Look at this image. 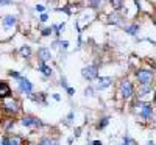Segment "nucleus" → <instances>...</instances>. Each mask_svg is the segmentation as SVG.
<instances>
[{
    "label": "nucleus",
    "mask_w": 156,
    "mask_h": 145,
    "mask_svg": "<svg viewBox=\"0 0 156 145\" xmlns=\"http://www.w3.org/2000/svg\"><path fill=\"white\" fill-rule=\"evenodd\" d=\"M117 98H120L123 101H129L136 98V87L131 80H128V78L120 80L119 86H117Z\"/></svg>",
    "instance_id": "nucleus-1"
},
{
    "label": "nucleus",
    "mask_w": 156,
    "mask_h": 145,
    "mask_svg": "<svg viewBox=\"0 0 156 145\" xmlns=\"http://www.w3.org/2000/svg\"><path fill=\"white\" fill-rule=\"evenodd\" d=\"M137 86H151L156 80V72L151 67H140L134 72Z\"/></svg>",
    "instance_id": "nucleus-2"
},
{
    "label": "nucleus",
    "mask_w": 156,
    "mask_h": 145,
    "mask_svg": "<svg viewBox=\"0 0 156 145\" xmlns=\"http://www.w3.org/2000/svg\"><path fill=\"white\" fill-rule=\"evenodd\" d=\"M0 106H2L3 112H6L9 117H14V115H17V114L22 111V103H20V100H19L17 97H14V95L2 100V101H0Z\"/></svg>",
    "instance_id": "nucleus-3"
},
{
    "label": "nucleus",
    "mask_w": 156,
    "mask_h": 145,
    "mask_svg": "<svg viewBox=\"0 0 156 145\" xmlns=\"http://www.w3.org/2000/svg\"><path fill=\"white\" fill-rule=\"evenodd\" d=\"M154 84L151 86H137L136 89V98L142 100V101H150V97L153 98V94H154Z\"/></svg>",
    "instance_id": "nucleus-4"
},
{
    "label": "nucleus",
    "mask_w": 156,
    "mask_h": 145,
    "mask_svg": "<svg viewBox=\"0 0 156 145\" xmlns=\"http://www.w3.org/2000/svg\"><path fill=\"white\" fill-rule=\"evenodd\" d=\"M33 83L28 80L27 76H20L19 80H17V90L20 92V94H23V95H31L33 94Z\"/></svg>",
    "instance_id": "nucleus-5"
},
{
    "label": "nucleus",
    "mask_w": 156,
    "mask_h": 145,
    "mask_svg": "<svg viewBox=\"0 0 156 145\" xmlns=\"http://www.w3.org/2000/svg\"><path fill=\"white\" fill-rule=\"evenodd\" d=\"M20 125L25 128H41L44 126V122L36 115H23L20 118Z\"/></svg>",
    "instance_id": "nucleus-6"
},
{
    "label": "nucleus",
    "mask_w": 156,
    "mask_h": 145,
    "mask_svg": "<svg viewBox=\"0 0 156 145\" xmlns=\"http://www.w3.org/2000/svg\"><path fill=\"white\" fill-rule=\"evenodd\" d=\"M81 76L87 81H94L98 78V65L90 64V65H84L81 69Z\"/></svg>",
    "instance_id": "nucleus-7"
},
{
    "label": "nucleus",
    "mask_w": 156,
    "mask_h": 145,
    "mask_svg": "<svg viewBox=\"0 0 156 145\" xmlns=\"http://www.w3.org/2000/svg\"><path fill=\"white\" fill-rule=\"evenodd\" d=\"M112 86V78L111 76H98L95 83V90H105Z\"/></svg>",
    "instance_id": "nucleus-8"
},
{
    "label": "nucleus",
    "mask_w": 156,
    "mask_h": 145,
    "mask_svg": "<svg viewBox=\"0 0 156 145\" xmlns=\"http://www.w3.org/2000/svg\"><path fill=\"white\" fill-rule=\"evenodd\" d=\"M37 59L42 62H48L51 59V51L48 47H39L37 48Z\"/></svg>",
    "instance_id": "nucleus-9"
},
{
    "label": "nucleus",
    "mask_w": 156,
    "mask_h": 145,
    "mask_svg": "<svg viewBox=\"0 0 156 145\" xmlns=\"http://www.w3.org/2000/svg\"><path fill=\"white\" fill-rule=\"evenodd\" d=\"M8 97H12V90H11V86L6 83V81H0V101L8 98Z\"/></svg>",
    "instance_id": "nucleus-10"
},
{
    "label": "nucleus",
    "mask_w": 156,
    "mask_h": 145,
    "mask_svg": "<svg viewBox=\"0 0 156 145\" xmlns=\"http://www.w3.org/2000/svg\"><path fill=\"white\" fill-rule=\"evenodd\" d=\"M37 70L41 72L45 78H47V76H51V73H53V69H51L47 62H42V61L37 62Z\"/></svg>",
    "instance_id": "nucleus-11"
},
{
    "label": "nucleus",
    "mask_w": 156,
    "mask_h": 145,
    "mask_svg": "<svg viewBox=\"0 0 156 145\" xmlns=\"http://www.w3.org/2000/svg\"><path fill=\"white\" fill-rule=\"evenodd\" d=\"M122 20H123V17L119 14V11H114L108 17V23H112V25H122Z\"/></svg>",
    "instance_id": "nucleus-12"
},
{
    "label": "nucleus",
    "mask_w": 156,
    "mask_h": 145,
    "mask_svg": "<svg viewBox=\"0 0 156 145\" xmlns=\"http://www.w3.org/2000/svg\"><path fill=\"white\" fill-rule=\"evenodd\" d=\"M16 20H17V19H16L14 16L8 14V16H5V17H3L2 23H3V27H5V28H12V27L16 25Z\"/></svg>",
    "instance_id": "nucleus-13"
},
{
    "label": "nucleus",
    "mask_w": 156,
    "mask_h": 145,
    "mask_svg": "<svg viewBox=\"0 0 156 145\" xmlns=\"http://www.w3.org/2000/svg\"><path fill=\"white\" fill-rule=\"evenodd\" d=\"M109 122H111V117H109V115H105V117L98 118V122H97L95 128H97V129H105V128L109 125Z\"/></svg>",
    "instance_id": "nucleus-14"
},
{
    "label": "nucleus",
    "mask_w": 156,
    "mask_h": 145,
    "mask_svg": "<svg viewBox=\"0 0 156 145\" xmlns=\"http://www.w3.org/2000/svg\"><path fill=\"white\" fill-rule=\"evenodd\" d=\"M3 122H5V125H3V131H5V133H9V131L14 128V125H16V120L12 117H8L6 120H3Z\"/></svg>",
    "instance_id": "nucleus-15"
},
{
    "label": "nucleus",
    "mask_w": 156,
    "mask_h": 145,
    "mask_svg": "<svg viewBox=\"0 0 156 145\" xmlns=\"http://www.w3.org/2000/svg\"><path fill=\"white\" fill-rule=\"evenodd\" d=\"M125 31L128 34H131V36H136L137 31H139V23H131V25H126V27H123Z\"/></svg>",
    "instance_id": "nucleus-16"
},
{
    "label": "nucleus",
    "mask_w": 156,
    "mask_h": 145,
    "mask_svg": "<svg viewBox=\"0 0 156 145\" xmlns=\"http://www.w3.org/2000/svg\"><path fill=\"white\" fill-rule=\"evenodd\" d=\"M51 47L53 48H59V50H64L66 51L69 48V41H55L53 44H51Z\"/></svg>",
    "instance_id": "nucleus-17"
},
{
    "label": "nucleus",
    "mask_w": 156,
    "mask_h": 145,
    "mask_svg": "<svg viewBox=\"0 0 156 145\" xmlns=\"http://www.w3.org/2000/svg\"><path fill=\"white\" fill-rule=\"evenodd\" d=\"M9 145H23V137H20L17 134L9 136Z\"/></svg>",
    "instance_id": "nucleus-18"
},
{
    "label": "nucleus",
    "mask_w": 156,
    "mask_h": 145,
    "mask_svg": "<svg viewBox=\"0 0 156 145\" xmlns=\"http://www.w3.org/2000/svg\"><path fill=\"white\" fill-rule=\"evenodd\" d=\"M30 98L33 100V101H36V103H47V100H45V95L44 94H31L30 95Z\"/></svg>",
    "instance_id": "nucleus-19"
},
{
    "label": "nucleus",
    "mask_w": 156,
    "mask_h": 145,
    "mask_svg": "<svg viewBox=\"0 0 156 145\" xmlns=\"http://www.w3.org/2000/svg\"><path fill=\"white\" fill-rule=\"evenodd\" d=\"M19 51H20V55H22L23 58H30V55H31V48H30V45H22V47L19 48Z\"/></svg>",
    "instance_id": "nucleus-20"
},
{
    "label": "nucleus",
    "mask_w": 156,
    "mask_h": 145,
    "mask_svg": "<svg viewBox=\"0 0 156 145\" xmlns=\"http://www.w3.org/2000/svg\"><path fill=\"white\" fill-rule=\"evenodd\" d=\"M37 145H55V140L51 137H41L37 142Z\"/></svg>",
    "instance_id": "nucleus-21"
},
{
    "label": "nucleus",
    "mask_w": 156,
    "mask_h": 145,
    "mask_svg": "<svg viewBox=\"0 0 156 145\" xmlns=\"http://www.w3.org/2000/svg\"><path fill=\"white\" fill-rule=\"evenodd\" d=\"M64 27H66V23H58V25H53V27H51V28H53V33L56 34V36H59L61 34V31L64 30Z\"/></svg>",
    "instance_id": "nucleus-22"
},
{
    "label": "nucleus",
    "mask_w": 156,
    "mask_h": 145,
    "mask_svg": "<svg viewBox=\"0 0 156 145\" xmlns=\"http://www.w3.org/2000/svg\"><path fill=\"white\" fill-rule=\"evenodd\" d=\"M109 2L112 3V6L115 8V11H120L123 8V0H109Z\"/></svg>",
    "instance_id": "nucleus-23"
},
{
    "label": "nucleus",
    "mask_w": 156,
    "mask_h": 145,
    "mask_svg": "<svg viewBox=\"0 0 156 145\" xmlns=\"http://www.w3.org/2000/svg\"><path fill=\"white\" fill-rule=\"evenodd\" d=\"M95 95V87L94 86H87L84 89V97H94Z\"/></svg>",
    "instance_id": "nucleus-24"
},
{
    "label": "nucleus",
    "mask_w": 156,
    "mask_h": 145,
    "mask_svg": "<svg viewBox=\"0 0 156 145\" xmlns=\"http://www.w3.org/2000/svg\"><path fill=\"white\" fill-rule=\"evenodd\" d=\"M73 118H75V111H69V114L66 117V125H72L73 123Z\"/></svg>",
    "instance_id": "nucleus-25"
},
{
    "label": "nucleus",
    "mask_w": 156,
    "mask_h": 145,
    "mask_svg": "<svg viewBox=\"0 0 156 145\" xmlns=\"http://www.w3.org/2000/svg\"><path fill=\"white\" fill-rule=\"evenodd\" d=\"M134 142H133V139L129 137V134H125L123 136V139H122V143L120 145H133Z\"/></svg>",
    "instance_id": "nucleus-26"
},
{
    "label": "nucleus",
    "mask_w": 156,
    "mask_h": 145,
    "mask_svg": "<svg viewBox=\"0 0 156 145\" xmlns=\"http://www.w3.org/2000/svg\"><path fill=\"white\" fill-rule=\"evenodd\" d=\"M0 145H9V136L8 134L0 136Z\"/></svg>",
    "instance_id": "nucleus-27"
},
{
    "label": "nucleus",
    "mask_w": 156,
    "mask_h": 145,
    "mask_svg": "<svg viewBox=\"0 0 156 145\" xmlns=\"http://www.w3.org/2000/svg\"><path fill=\"white\" fill-rule=\"evenodd\" d=\"M101 3V0H89V6L92 8V9H97Z\"/></svg>",
    "instance_id": "nucleus-28"
},
{
    "label": "nucleus",
    "mask_w": 156,
    "mask_h": 145,
    "mask_svg": "<svg viewBox=\"0 0 156 145\" xmlns=\"http://www.w3.org/2000/svg\"><path fill=\"white\" fill-rule=\"evenodd\" d=\"M8 75H9L11 78H14V80H16V81H17V80H19V78L22 76V75H20L19 72H16V70H9V72H8Z\"/></svg>",
    "instance_id": "nucleus-29"
},
{
    "label": "nucleus",
    "mask_w": 156,
    "mask_h": 145,
    "mask_svg": "<svg viewBox=\"0 0 156 145\" xmlns=\"http://www.w3.org/2000/svg\"><path fill=\"white\" fill-rule=\"evenodd\" d=\"M59 84H61L64 89H67V87H69V84H67V78H66V76H61V83H59Z\"/></svg>",
    "instance_id": "nucleus-30"
},
{
    "label": "nucleus",
    "mask_w": 156,
    "mask_h": 145,
    "mask_svg": "<svg viewBox=\"0 0 156 145\" xmlns=\"http://www.w3.org/2000/svg\"><path fill=\"white\" fill-rule=\"evenodd\" d=\"M51 33H53V28H44L42 30V36H50Z\"/></svg>",
    "instance_id": "nucleus-31"
},
{
    "label": "nucleus",
    "mask_w": 156,
    "mask_h": 145,
    "mask_svg": "<svg viewBox=\"0 0 156 145\" xmlns=\"http://www.w3.org/2000/svg\"><path fill=\"white\" fill-rule=\"evenodd\" d=\"M73 136H75V137H80V136H81V128H80V126H76V128L73 129Z\"/></svg>",
    "instance_id": "nucleus-32"
},
{
    "label": "nucleus",
    "mask_w": 156,
    "mask_h": 145,
    "mask_svg": "<svg viewBox=\"0 0 156 145\" xmlns=\"http://www.w3.org/2000/svg\"><path fill=\"white\" fill-rule=\"evenodd\" d=\"M34 9H36V11H39V12H44V11H45V6L39 3V5H36V6H34Z\"/></svg>",
    "instance_id": "nucleus-33"
},
{
    "label": "nucleus",
    "mask_w": 156,
    "mask_h": 145,
    "mask_svg": "<svg viewBox=\"0 0 156 145\" xmlns=\"http://www.w3.org/2000/svg\"><path fill=\"white\" fill-rule=\"evenodd\" d=\"M66 92H67V95H69V97H72V95H73V94H75V89H73V87H70V86H69V87H67V89H66Z\"/></svg>",
    "instance_id": "nucleus-34"
},
{
    "label": "nucleus",
    "mask_w": 156,
    "mask_h": 145,
    "mask_svg": "<svg viewBox=\"0 0 156 145\" xmlns=\"http://www.w3.org/2000/svg\"><path fill=\"white\" fill-rule=\"evenodd\" d=\"M151 125L156 128V106H154V111H153V118H151Z\"/></svg>",
    "instance_id": "nucleus-35"
},
{
    "label": "nucleus",
    "mask_w": 156,
    "mask_h": 145,
    "mask_svg": "<svg viewBox=\"0 0 156 145\" xmlns=\"http://www.w3.org/2000/svg\"><path fill=\"white\" fill-rule=\"evenodd\" d=\"M39 20H41V22H47V20H48V16L45 14V12H42L41 17H39Z\"/></svg>",
    "instance_id": "nucleus-36"
},
{
    "label": "nucleus",
    "mask_w": 156,
    "mask_h": 145,
    "mask_svg": "<svg viewBox=\"0 0 156 145\" xmlns=\"http://www.w3.org/2000/svg\"><path fill=\"white\" fill-rule=\"evenodd\" d=\"M51 98H53L55 101H59V100H61V95H59V94H53V95H51Z\"/></svg>",
    "instance_id": "nucleus-37"
},
{
    "label": "nucleus",
    "mask_w": 156,
    "mask_h": 145,
    "mask_svg": "<svg viewBox=\"0 0 156 145\" xmlns=\"http://www.w3.org/2000/svg\"><path fill=\"white\" fill-rule=\"evenodd\" d=\"M151 103L156 106V90H154V94H153V98H151Z\"/></svg>",
    "instance_id": "nucleus-38"
},
{
    "label": "nucleus",
    "mask_w": 156,
    "mask_h": 145,
    "mask_svg": "<svg viewBox=\"0 0 156 145\" xmlns=\"http://www.w3.org/2000/svg\"><path fill=\"white\" fill-rule=\"evenodd\" d=\"M11 0H0V5H8Z\"/></svg>",
    "instance_id": "nucleus-39"
},
{
    "label": "nucleus",
    "mask_w": 156,
    "mask_h": 145,
    "mask_svg": "<svg viewBox=\"0 0 156 145\" xmlns=\"http://www.w3.org/2000/svg\"><path fill=\"white\" fill-rule=\"evenodd\" d=\"M92 145H103L101 140H92Z\"/></svg>",
    "instance_id": "nucleus-40"
},
{
    "label": "nucleus",
    "mask_w": 156,
    "mask_h": 145,
    "mask_svg": "<svg viewBox=\"0 0 156 145\" xmlns=\"http://www.w3.org/2000/svg\"><path fill=\"white\" fill-rule=\"evenodd\" d=\"M145 145H156V143H154V140H153V139H150V140H148Z\"/></svg>",
    "instance_id": "nucleus-41"
},
{
    "label": "nucleus",
    "mask_w": 156,
    "mask_h": 145,
    "mask_svg": "<svg viewBox=\"0 0 156 145\" xmlns=\"http://www.w3.org/2000/svg\"><path fill=\"white\" fill-rule=\"evenodd\" d=\"M151 69H153V70L156 72V64H154V62H151Z\"/></svg>",
    "instance_id": "nucleus-42"
},
{
    "label": "nucleus",
    "mask_w": 156,
    "mask_h": 145,
    "mask_svg": "<svg viewBox=\"0 0 156 145\" xmlns=\"http://www.w3.org/2000/svg\"><path fill=\"white\" fill-rule=\"evenodd\" d=\"M2 111H3V109H2V106H0V122H3V120H2Z\"/></svg>",
    "instance_id": "nucleus-43"
},
{
    "label": "nucleus",
    "mask_w": 156,
    "mask_h": 145,
    "mask_svg": "<svg viewBox=\"0 0 156 145\" xmlns=\"http://www.w3.org/2000/svg\"><path fill=\"white\" fill-rule=\"evenodd\" d=\"M151 20H153V23H154V25H156V17H153V19H151Z\"/></svg>",
    "instance_id": "nucleus-44"
},
{
    "label": "nucleus",
    "mask_w": 156,
    "mask_h": 145,
    "mask_svg": "<svg viewBox=\"0 0 156 145\" xmlns=\"http://www.w3.org/2000/svg\"><path fill=\"white\" fill-rule=\"evenodd\" d=\"M55 145H59V140H55Z\"/></svg>",
    "instance_id": "nucleus-45"
},
{
    "label": "nucleus",
    "mask_w": 156,
    "mask_h": 145,
    "mask_svg": "<svg viewBox=\"0 0 156 145\" xmlns=\"http://www.w3.org/2000/svg\"><path fill=\"white\" fill-rule=\"evenodd\" d=\"M87 145H92V142H89V143H87Z\"/></svg>",
    "instance_id": "nucleus-46"
}]
</instances>
